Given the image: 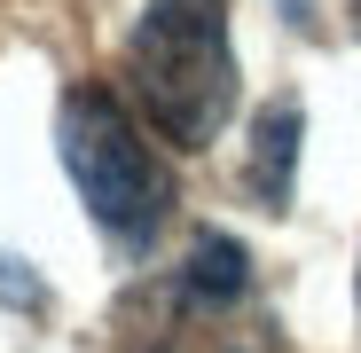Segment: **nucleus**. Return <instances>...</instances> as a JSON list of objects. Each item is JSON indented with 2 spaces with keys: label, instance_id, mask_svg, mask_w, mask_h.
Returning <instances> with one entry per match:
<instances>
[{
  "label": "nucleus",
  "instance_id": "nucleus-1",
  "mask_svg": "<svg viewBox=\"0 0 361 353\" xmlns=\"http://www.w3.org/2000/svg\"><path fill=\"white\" fill-rule=\"evenodd\" d=\"M126 79L173 149H212L235 110L228 0H149L126 39Z\"/></svg>",
  "mask_w": 361,
  "mask_h": 353
},
{
  "label": "nucleus",
  "instance_id": "nucleus-2",
  "mask_svg": "<svg viewBox=\"0 0 361 353\" xmlns=\"http://www.w3.org/2000/svg\"><path fill=\"white\" fill-rule=\"evenodd\" d=\"M55 142H63V173L79 181L87 212L118 244H149L173 212V173L134 126V110L110 87H71L55 110Z\"/></svg>",
  "mask_w": 361,
  "mask_h": 353
},
{
  "label": "nucleus",
  "instance_id": "nucleus-3",
  "mask_svg": "<svg viewBox=\"0 0 361 353\" xmlns=\"http://www.w3.org/2000/svg\"><path fill=\"white\" fill-rule=\"evenodd\" d=\"M298 134H307V118H298V102H267L259 126H252V197L267 212L290 204V173H298Z\"/></svg>",
  "mask_w": 361,
  "mask_h": 353
},
{
  "label": "nucleus",
  "instance_id": "nucleus-4",
  "mask_svg": "<svg viewBox=\"0 0 361 353\" xmlns=\"http://www.w3.org/2000/svg\"><path fill=\"white\" fill-rule=\"evenodd\" d=\"M173 275L189 283L197 299H212V306H244V299H252V252L235 244V235H220V228H204Z\"/></svg>",
  "mask_w": 361,
  "mask_h": 353
},
{
  "label": "nucleus",
  "instance_id": "nucleus-5",
  "mask_svg": "<svg viewBox=\"0 0 361 353\" xmlns=\"http://www.w3.org/2000/svg\"><path fill=\"white\" fill-rule=\"evenodd\" d=\"M0 299H16V306H39V299H47V290H39L32 275H16V259H8V252H0Z\"/></svg>",
  "mask_w": 361,
  "mask_h": 353
},
{
  "label": "nucleus",
  "instance_id": "nucleus-6",
  "mask_svg": "<svg viewBox=\"0 0 361 353\" xmlns=\"http://www.w3.org/2000/svg\"><path fill=\"white\" fill-rule=\"evenodd\" d=\"M353 32H361V0H353Z\"/></svg>",
  "mask_w": 361,
  "mask_h": 353
}]
</instances>
